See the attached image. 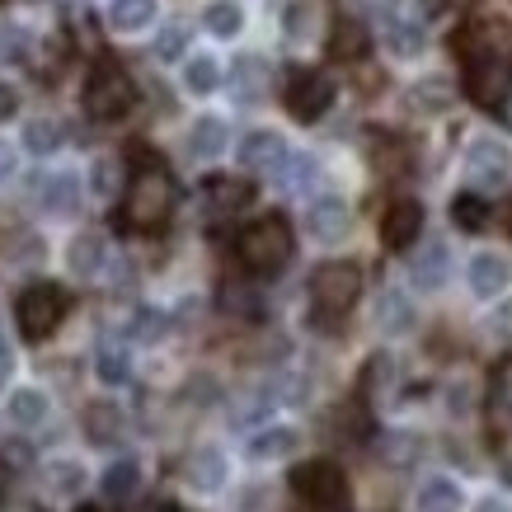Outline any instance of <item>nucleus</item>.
I'll use <instances>...</instances> for the list:
<instances>
[{
	"label": "nucleus",
	"mask_w": 512,
	"mask_h": 512,
	"mask_svg": "<svg viewBox=\"0 0 512 512\" xmlns=\"http://www.w3.org/2000/svg\"><path fill=\"white\" fill-rule=\"evenodd\" d=\"M240 165L254 174H278L282 170V160L292 156L287 151V141H282V132H273V127H254V132H245L240 137Z\"/></svg>",
	"instance_id": "nucleus-11"
},
{
	"label": "nucleus",
	"mask_w": 512,
	"mask_h": 512,
	"mask_svg": "<svg viewBox=\"0 0 512 512\" xmlns=\"http://www.w3.org/2000/svg\"><path fill=\"white\" fill-rule=\"evenodd\" d=\"M66 268H71V278H80V282L99 278V273L109 268V245H104V235L80 231L76 240L66 245Z\"/></svg>",
	"instance_id": "nucleus-17"
},
{
	"label": "nucleus",
	"mask_w": 512,
	"mask_h": 512,
	"mask_svg": "<svg viewBox=\"0 0 512 512\" xmlns=\"http://www.w3.org/2000/svg\"><path fill=\"white\" fill-rule=\"evenodd\" d=\"M141 489V461L137 456H118L104 475H99V494L109 498V503H127V498H137Z\"/></svg>",
	"instance_id": "nucleus-25"
},
{
	"label": "nucleus",
	"mask_w": 512,
	"mask_h": 512,
	"mask_svg": "<svg viewBox=\"0 0 512 512\" xmlns=\"http://www.w3.org/2000/svg\"><path fill=\"white\" fill-rule=\"evenodd\" d=\"M282 395H278V386H264V390H245V400L235 404V414H231V423L235 428H249V423H259V419H268V409L278 404Z\"/></svg>",
	"instance_id": "nucleus-36"
},
{
	"label": "nucleus",
	"mask_w": 512,
	"mask_h": 512,
	"mask_svg": "<svg viewBox=\"0 0 512 512\" xmlns=\"http://www.w3.org/2000/svg\"><path fill=\"white\" fill-rule=\"evenodd\" d=\"M348 231H353V207L343 198L325 193V198H315L306 207V235H311L315 245H343Z\"/></svg>",
	"instance_id": "nucleus-10"
},
{
	"label": "nucleus",
	"mask_w": 512,
	"mask_h": 512,
	"mask_svg": "<svg viewBox=\"0 0 512 512\" xmlns=\"http://www.w3.org/2000/svg\"><path fill=\"white\" fill-rule=\"evenodd\" d=\"M259 503H264V489H249V494H245V512H264Z\"/></svg>",
	"instance_id": "nucleus-56"
},
{
	"label": "nucleus",
	"mask_w": 512,
	"mask_h": 512,
	"mask_svg": "<svg viewBox=\"0 0 512 512\" xmlns=\"http://www.w3.org/2000/svg\"><path fill=\"white\" fill-rule=\"evenodd\" d=\"M226 480H231V461L221 447H198L184 461V484L193 494H221Z\"/></svg>",
	"instance_id": "nucleus-12"
},
{
	"label": "nucleus",
	"mask_w": 512,
	"mask_h": 512,
	"mask_svg": "<svg viewBox=\"0 0 512 512\" xmlns=\"http://www.w3.org/2000/svg\"><path fill=\"white\" fill-rule=\"evenodd\" d=\"M10 419L19 423V428H38V423L52 414V400H47L38 386H19V390H10Z\"/></svg>",
	"instance_id": "nucleus-29"
},
{
	"label": "nucleus",
	"mask_w": 512,
	"mask_h": 512,
	"mask_svg": "<svg viewBox=\"0 0 512 512\" xmlns=\"http://www.w3.org/2000/svg\"><path fill=\"white\" fill-rule=\"evenodd\" d=\"M43 207L47 212H57V217H71L80 207V179L76 174H52L43 179Z\"/></svg>",
	"instance_id": "nucleus-32"
},
{
	"label": "nucleus",
	"mask_w": 512,
	"mask_h": 512,
	"mask_svg": "<svg viewBox=\"0 0 512 512\" xmlns=\"http://www.w3.org/2000/svg\"><path fill=\"white\" fill-rule=\"evenodd\" d=\"M137 104V85L118 62H99L85 80V113L94 123H118Z\"/></svg>",
	"instance_id": "nucleus-3"
},
{
	"label": "nucleus",
	"mask_w": 512,
	"mask_h": 512,
	"mask_svg": "<svg viewBox=\"0 0 512 512\" xmlns=\"http://www.w3.org/2000/svg\"><path fill=\"white\" fill-rule=\"evenodd\" d=\"M484 329H489V339H512V301L503 306V311L489 315V320H484Z\"/></svg>",
	"instance_id": "nucleus-46"
},
{
	"label": "nucleus",
	"mask_w": 512,
	"mask_h": 512,
	"mask_svg": "<svg viewBox=\"0 0 512 512\" xmlns=\"http://www.w3.org/2000/svg\"><path fill=\"white\" fill-rule=\"evenodd\" d=\"M292 489L311 508H339L343 498H348V480H343V470L334 461H306V466H296Z\"/></svg>",
	"instance_id": "nucleus-8"
},
{
	"label": "nucleus",
	"mask_w": 512,
	"mask_h": 512,
	"mask_svg": "<svg viewBox=\"0 0 512 512\" xmlns=\"http://www.w3.org/2000/svg\"><path fill=\"white\" fill-rule=\"evenodd\" d=\"M508 226H512V207H508Z\"/></svg>",
	"instance_id": "nucleus-59"
},
{
	"label": "nucleus",
	"mask_w": 512,
	"mask_h": 512,
	"mask_svg": "<svg viewBox=\"0 0 512 512\" xmlns=\"http://www.w3.org/2000/svg\"><path fill=\"white\" fill-rule=\"evenodd\" d=\"M43 484L52 498H80V489H85V466H80L76 456H52V461H43Z\"/></svg>",
	"instance_id": "nucleus-28"
},
{
	"label": "nucleus",
	"mask_w": 512,
	"mask_h": 512,
	"mask_svg": "<svg viewBox=\"0 0 512 512\" xmlns=\"http://www.w3.org/2000/svg\"><path fill=\"white\" fill-rule=\"evenodd\" d=\"M512 85V29L508 24H480L470 33L466 52V90L475 104L494 109Z\"/></svg>",
	"instance_id": "nucleus-1"
},
{
	"label": "nucleus",
	"mask_w": 512,
	"mask_h": 512,
	"mask_svg": "<svg viewBox=\"0 0 512 512\" xmlns=\"http://www.w3.org/2000/svg\"><path fill=\"white\" fill-rule=\"evenodd\" d=\"M287 38H292V43H311L315 38V5L311 0L287 5Z\"/></svg>",
	"instance_id": "nucleus-42"
},
{
	"label": "nucleus",
	"mask_w": 512,
	"mask_h": 512,
	"mask_svg": "<svg viewBox=\"0 0 512 512\" xmlns=\"http://www.w3.org/2000/svg\"><path fill=\"white\" fill-rule=\"evenodd\" d=\"M5 494H10V461L0 456V503H5Z\"/></svg>",
	"instance_id": "nucleus-55"
},
{
	"label": "nucleus",
	"mask_w": 512,
	"mask_h": 512,
	"mask_svg": "<svg viewBox=\"0 0 512 512\" xmlns=\"http://www.w3.org/2000/svg\"><path fill=\"white\" fill-rule=\"evenodd\" d=\"M423 47H428L423 19H390L386 24V52L395 62H414V57H423Z\"/></svg>",
	"instance_id": "nucleus-24"
},
{
	"label": "nucleus",
	"mask_w": 512,
	"mask_h": 512,
	"mask_svg": "<svg viewBox=\"0 0 512 512\" xmlns=\"http://www.w3.org/2000/svg\"><path fill=\"white\" fill-rule=\"evenodd\" d=\"M423 231V207L414 198H400V202H390V212L386 221H381V240H386L390 249H404V245H414Z\"/></svg>",
	"instance_id": "nucleus-19"
},
{
	"label": "nucleus",
	"mask_w": 512,
	"mask_h": 512,
	"mask_svg": "<svg viewBox=\"0 0 512 512\" xmlns=\"http://www.w3.org/2000/svg\"><path fill=\"white\" fill-rule=\"evenodd\" d=\"M372 320L386 339H404V334H414V325H419V311H414V301H409L400 287H386V292L376 296Z\"/></svg>",
	"instance_id": "nucleus-16"
},
{
	"label": "nucleus",
	"mask_w": 512,
	"mask_h": 512,
	"mask_svg": "<svg viewBox=\"0 0 512 512\" xmlns=\"http://www.w3.org/2000/svg\"><path fill=\"white\" fill-rule=\"evenodd\" d=\"M174 212V184L170 174L160 170V165H146V170L132 174V184L123 193V221L132 231H156L165 226Z\"/></svg>",
	"instance_id": "nucleus-2"
},
{
	"label": "nucleus",
	"mask_w": 512,
	"mask_h": 512,
	"mask_svg": "<svg viewBox=\"0 0 512 512\" xmlns=\"http://www.w3.org/2000/svg\"><path fill=\"white\" fill-rule=\"evenodd\" d=\"M357 292H362V273H357V264H320L311 278V306L325 320H334V315H343L348 306L357 301Z\"/></svg>",
	"instance_id": "nucleus-5"
},
{
	"label": "nucleus",
	"mask_w": 512,
	"mask_h": 512,
	"mask_svg": "<svg viewBox=\"0 0 512 512\" xmlns=\"http://www.w3.org/2000/svg\"><path fill=\"white\" fill-rule=\"evenodd\" d=\"M19 104H24V99H19V90L10 85V80H0V123H5V118H15Z\"/></svg>",
	"instance_id": "nucleus-48"
},
{
	"label": "nucleus",
	"mask_w": 512,
	"mask_h": 512,
	"mask_svg": "<svg viewBox=\"0 0 512 512\" xmlns=\"http://www.w3.org/2000/svg\"><path fill=\"white\" fill-rule=\"evenodd\" d=\"M62 123L57 118H29L24 123V151L29 156H57L62 151Z\"/></svg>",
	"instance_id": "nucleus-33"
},
{
	"label": "nucleus",
	"mask_w": 512,
	"mask_h": 512,
	"mask_svg": "<svg viewBox=\"0 0 512 512\" xmlns=\"http://www.w3.org/2000/svg\"><path fill=\"white\" fill-rule=\"evenodd\" d=\"M362 10H372V15H390L395 10V0H357Z\"/></svg>",
	"instance_id": "nucleus-53"
},
{
	"label": "nucleus",
	"mask_w": 512,
	"mask_h": 512,
	"mask_svg": "<svg viewBox=\"0 0 512 512\" xmlns=\"http://www.w3.org/2000/svg\"><path fill=\"white\" fill-rule=\"evenodd\" d=\"M451 221H456L461 231H484L489 207H484L480 193H456V202H451Z\"/></svg>",
	"instance_id": "nucleus-40"
},
{
	"label": "nucleus",
	"mask_w": 512,
	"mask_h": 512,
	"mask_svg": "<svg viewBox=\"0 0 512 512\" xmlns=\"http://www.w3.org/2000/svg\"><path fill=\"white\" fill-rule=\"evenodd\" d=\"M235 254L254 273H278L292 259V231H287V221L264 217V221H254V226H245L240 240H235Z\"/></svg>",
	"instance_id": "nucleus-4"
},
{
	"label": "nucleus",
	"mask_w": 512,
	"mask_h": 512,
	"mask_svg": "<svg viewBox=\"0 0 512 512\" xmlns=\"http://www.w3.org/2000/svg\"><path fill=\"white\" fill-rule=\"evenodd\" d=\"M470 512H512V508L503 503V498H480V503H475Z\"/></svg>",
	"instance_id": "nucleus-52"
},
{
	"label": "nucleus",
	"mask_w": 512,
	"mask_h": 512,
	"mask_svg": "<svg viewBox=\"0 0 512 512\" xmlns=\"http://www.w3.org/2000/svg\"><path fill=\"white\" fill-rule=\"evenodd\" d=\"M494 409H512V362L494 376Z\"/></svg>",
	"instance_id": "nucleus-47"
},
{
	"label": "nucleus",
	"mask_w": 512,
	"mask_h": 512,
	"mask_svg": "<svg viewBox=\"0 0 512 512\" xmlns=\"http://www.w3.org/2000/svg\"><path fill=\"white\" fill-rule=\"evenodd\" d=\"M329 104H334V80L320 76V71H301V76L287 85V113H292L296 123L325 118Z\"/></svg>",
	"instance_id": "nucleus-9"
},
{
	"label": "nucleus",
	"mask_w": 512,
	"mask_h": 512,
	"mask_svg": "<svg viewBox=\"0 0 512 512\" xmlns=\"http://www.w3.org/2000/svg\"><path fill=\"white\" fill-rule=\"evenodd\" d=\"M221 306H226V311L231 315H245V320H254V315H259V296L249 292V287H226V292H221Z\"/></svg>",
	"instance_id": "nucleus-45"
},
{
	"label": "nucleus",
	"mask_w": 512,
	"mask_h": 512,
	"mask_svg": "<svg viewBox=\"0 0 512 512\" xmlns=\"http://www.w3.org/2000/svg\"><path fill=\"white\" fill-rule=\"evenodd\" d=\"M466 179L480 193H494L512 179V146L503 137H475L466 146Z\"/></svg>",
	"instance_id": "nucleus-6"
},
{
	"label": "nucleus",
	"mask_w": 512,
	"mask_h": 512,
	"mask_svg": "<svg viewBox=\"0 0 512 512\" xmlns=\"http://www.w3.org/2000/svg\"><path fill=\"white\" fill-rule=\"evenodd\" d=\"M245 202H249V188L240 179H212L207 184V207L212 212H240Z\"/></svg>",
	"instance_id": "nucleus-38"
},
{
	"label": "nucleus",
	"mask_w": 512,
	"mask_h": 512,
	"mask_svg": "<svg viewBox=\"0 0 512 512\" xmlns=\"http://www.w3.org/2000/svg\"><path fill=\"white\" fill-rule=\"evenodd\" d=\"M451 99H456V94H451L447 76H428V80H419V85L409 90V104H414L419 113H447Z\"/></svg>",
	"instance_id": "nucleus-35"
},
{
	"label": "nucleus",
	"mask_w": 512,
	"mask_h": 512,
	"mask_svg": "<svg viewBox=\"0 0 512 512\" xmlns=\"http://www.w3.org/2000/svg\"><path fill=\"white\" fill-rule=\"evenodd\" d=\"M367 47V38H362V29H357L353 19H343L339 29H334V57H343V62H353L357 52Z\"/></svg>",
	"instance_id": "nucleus-44"
},
{
	"label": "nucleus",
	"mask_w": 512,
	"mask_h": 512,
	"mask_svg": "<svg viewBox=\"0 0 512 512\" xmlns=\"http://www.w3.org/2000/svg\"><path fill=\"white\" fill-rule=\"evenodd\" d=\"M461 508H466V494L447 475H433V480H423L414 489V512H461Z\"/></svg>",
	"instance_id": "nucleus-22"
},
{
	"label": "nucleus",
	"mask_w": 512,
	"mask_h": 512,
	"mask_svg": "<svg viewBox=\"0 0 512 512\" xmlns=\"http://www.w3.org/2000/svg\"><path fill=\"white\" fill-rule=\"evenodd\" d=\"M160 15V0H109V29L113 33H146Z\"/></svg>",
	"instance_id": "nucleus-27"
},
{
	"label": "nucleus",
	"mask_w": 512,
	"mask_h": 512,
	"mask_svg": "<svg viewBox=\"0 0 512 512\" xmlns=\"http://www.w3.org/2000/svg\"><path fill=\"white\" fill-rule=\"evenodd\" d=\"M188 33H193V29H188L184 19H170V24L156 33V57H160V62H179V57H184V52H188Z\"/></svg>",
	"instance_id": "nucleus-41"
},
{
	"label": "nucleus",
	"mask_w": 512,
	"mask_h": 512,
	"mask_svg": "<svg viewBox=\"0 0 512 512\" xmlns=\"http://www.w3.org/2000/svg\"><path fill=\"white\" fill-rule=\"evenodd\" d=\"M498 480H503V484H508V489H512V451H508V456H503V461H498Z\"/></svg>",
	"instance_id": "nucleus-57"
},
{
	"label": "nucleus",
	"mask_w": 512,
	"mask_h": 512,
	"mask_svg": "<svg viewBox=\"0 0 512 512\" xmlns=\"http://www.w3.org/2000/svg\"><path fill=\"white\" fill-rule=\"evenodd\" d=\"M94 376H99V386H127L132 381V353H127V343H113L104 339L99 348H94Z\"/></svg>",
	"instance_id": "nucleus-23"
},
{
	"label": "nucleus",
	"mask_w": 512,
	"mask_h": 512,
	"mask_svg": "<svg viewBox=\"0 0 512 512\" xmlns=\"http://www.w3.org/2000/svg\"><path fill=\"white\" fill-rule=\"evenodd\" d=\"M127 433V414L113 400H94L85 404V437L94 447H118Z\"/></svg>",
	"instance_id": "nucleus-18"
},
{
	"label": "nucleus",
	"mask_w": 512,
	"mask_h": 512,
	"mask_svg": "<svg viewBox=\"0 0 512 512\" xmlns=\"http://www.w3.org/2000/svg\"><path fill=\"white\" fill-rule=\"evenodd\" d=\"M10 372H15V353H10V348L0 343V386L10 381Z\"/></svg>",
	"instance_id": "nucleus-51"
},
{
	"label": "nucleus",
	"mask_w": 512,
	"mask_h": 512,
	"mask_svg": "<svg viewBox=\"0 0 512 512\" xmlns=\"http://www.w3.org/2000/svg\"><path fill=\"white\" fill-rule=\"evenodd\" d=\"M15 174H19V151L0 137V184H5V179H15Z\"/></svg>",
	"instance_id": "nucleus-49"
},
{
	"label": "nucleus",
	"mask_w": 512,
	"mask_h": 512,
	"mask_svg": "<svg viewBox=\"0 0 512 512\" xmlns=\"http://www.w3.org/2000/svg\"><path fill=\"white\" fill-rule=\"evenodd\" d=\"M217 85H221V62L212 52H193L184 62V90L202 99V94H217Z\"/></svg>",
	"instance_id": "nucleus-31"
},
{
	"label": "nucleus",
	"mask_w": 512,
	"mask_h": 512,
	"mask_svg": "<svg viewBox=\"0 0 512 512\" xmlns=\"http://www.w3.org/2000/svg\"><path fill=\"white\" fill-rule=\"evenodd\" d=\"M419 451H423V442H419V433H409V428H390V433L381 437V456H386V466H395V470H409L419 461Z\"/></svg>",
	"instance_id": "nucleus-34"
},
{
	"label": "nucleus",
	"mask_w": 512,
	"mask_h": 512,
	"mask_svg": "<svg viewBox=\"0 0 512 512\" xmlns=\"http://www.w3.org/2000/svg\"><path fill=\"white\" fill-rule=\"evenodd\" d=\"M156 512H179V508H170V503H165V508H156Z\"/></svg>",
	"instance_id": "nucleus-58"
},
{
	"label": "nucleus",
	"mask_w": 512,
	"mask_h": 512,
	"mask_svg": "<svg viewBox=\"0 0 512 512\" xmlns=\"http://www.w3.org/2000/svg\"><path fill=\"white\" fill-rule=\"evenodd\" d=\"M400 386V367H395V357L390 353H372L367 357V367H362V395L372 404H386Z\"/></svg>",
	"instance_id": "nucleus-26"
},
{
	"label": "nucleus",
	"mask_w": 512,
	"mask_h": 512,
	"mask_svg": "<svg viewBox=\"0 0 512 512\" xmlns=\"http://www.w3.org/2000/svg\"><path fill=\"white\" fill-rule=\"evenodd\" d=\"M447 395H451V400H447L451 414H470V386H466V381H456Z\"/></svg>",
	"instance_id": "nucleus-50"
},
{
	"label": "nucleus",
	"mask_w": 512,
	"mask_h": 512,
	"mask_svg": "<svg viewBox=\"0 0 512 512\" xmlns=\"http://www.w3.org/2000/svg\"><path fill=\"white\" fill-rule=\"evenodd\" d=\"M419 10H423V19H437L447 10V0H419Z\"/></svg>",
	"instance_id": "nucleus-54"
},
{
	"label": "nucleus",
	"mask_w": 512,
	"mask_h": 512,
	"mask_svg": "<svg viewBox=\"0 0 512 512\" xmlns=\"http://www.w3.org/2000/svg\"><path fill=\"white\" fill-rule=\"evenodd\" d=\"M226 146H231V127L217 113H202L198 123L188 127V156L193 160H217L226 156Z\"/></svg>",
	"instance_id": "nucleus-21"
},
{
	"label": "nucleus",
	"mask_w": 512,
	"mask_h": 512,
	"mask_svg": "<svg viewBox=\"0 0 512 512\" xmlns=\"http://www.w3.org/2000/svg\"><path fill=\"white\" fill-rule=\"evenodd\" d=\"M451 278V249L442 240H428L419 245V254L409 259V282L419 287V292H442Z\"/></svg>",
	"instance_id": "nucleus-15"
},
{
	"label": "nucleus",
	"mask_w": 512,
	"mask_h": 512,
	"mask_svg": "<svg viewBox=\"0 0 512 512\" xmlns=\"http://www.w3.org/2000/svg\"><path fill=\"white\" fill-rule=\"evenodd\" d=\"M296 447H301V433H296L292 423H264L259 433L249 437L245 456L254 461V466H273V461H287V456H296Z\"/></svg>",
	"instance_id": "nucleus-14"
},
{
	"label": "nucleus",
	"mask_w": 512,
	"mask_h": 512,
	"mask_svg": "<svg viewBox=\"0 0 512 512\" xmlns=\"http://www.w3.org/2000/svg\"><path fill=\"white\" fill-rule=\"evenodd\" d=\"M118 188H123V165L113 156H99L90 165V193L94 198H118Z\"/></svg>",
	"instance_id": "nucleus-39"
},
{
	"label": "nucleus",
	"mask_w": 512,
	"mask_h": 512,
	"mask_svg": "<svg viewBox=\"0 0 512 512\" xmlns=\"http://www.w3.org/2000/svg\"><path fill=\"white\" fill-rule=\"evenodd\" d=\"M315 170H320V165H315V160L311 156H287V160H282V184H287V188H292V193H301V188H306V184H311V179H315Z\"/></svg>",
	"instance_id": "nucleus-43"
},
{
	"label": "nucleus",
	"mask_w": 512,
	"mask_h": 512,
	"mask_svg": "<svg viewBox=\"0 0 512 512\" xmlns=\"http://www.w3.org/2000/svg\"><path fill=\"white\" fill-rule=\"evenodd\" d=\"M19 329H24V339L33 343H43L52 329L62 325V315H66V296L52 287V282H38V287H29V292L19 296Z\"/></svg>",
	"instance_id": "nucleus-7"
},
{
	"label": "nucleus",
	"mask_w": 512,
	"mask_h": 512,
	"mask_svg": "<svg viewBox=\"0 0 512 512\" xmlns=\"http://www.w3.org/2000/svg\"><path fill=\"white\" fill-rule=\"evenodd\" d=\"M268 80H273V71H268L264 57H254V52L235 57V66H231V94L240 99V104H259V99L268 94Z\"/></svg>",
	"instance_id": "nucleus-20"
},
{
	"label": "nucleus",
	"mask_w": 512,
	"mask_h": 512,
	"mask_svg": "<svg viewBox=\"0 0 512 512\" xmlns=\"http://www.w3.org/2000/svg\"><path fill=\"white\" fill-rule=\"evenodd\" d=\"M202 29L212 33V38H240V29H245V5H240V0H212V5L202 10Z\"/></svg>",
	"instance_id": "nucleus-30"
},
{
	"label": "nucleus",
	"mask_w": 512,
	"mask_h": 512,
	"mask_svg": "<svg viewBox=\"0 0 512 512\" xmlns=\"http://www.w3.org/2000/svg\"><path fill=\"white\" fill-rule=\"evenodd\" d=\"M127 334H132L137 343H160L165 334H170V315L151 311V306H137V311H132V320H127Z\"/></svg>",
	"instance_id": "nucleus-37"
},
{
	"label": "nucleus",
	"mask_w": 512,
	"mask_h": 512,
	"mask_svg": "<svg viewBox=\"0 0 512 512\" xmlns=\"http://www.w3.org/2000/svg\"><path fill=\"white\" fill-rule=\"evenodd\" d=\"M466 282L480 301H494V296H503L512 287V264L503 259V254H494V249H480L466 268Z\"/></svg>",
	"instance_id": "nucleus-13"
}]
</instances>
